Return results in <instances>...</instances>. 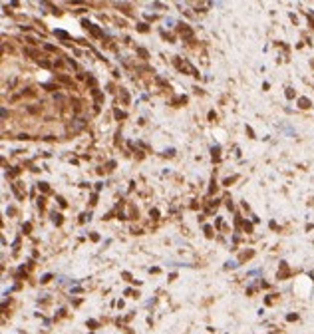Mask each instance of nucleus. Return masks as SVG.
I'll return each instance as SVG.
<instances>
[{"mask_svg": "<svg viewBox=\"0 0 314 334\" xmlns=\"http://www.w3.org/2000/svg\"><path fill=\"white\" fill-rule=\"evenodd\" d=\"M300 108H308V100H300Z\"/></svg>", "mask_w": 314, "mask_h": 334, "instance_id": "f257e3e1", "label": "nucleus"}]
</instances>
